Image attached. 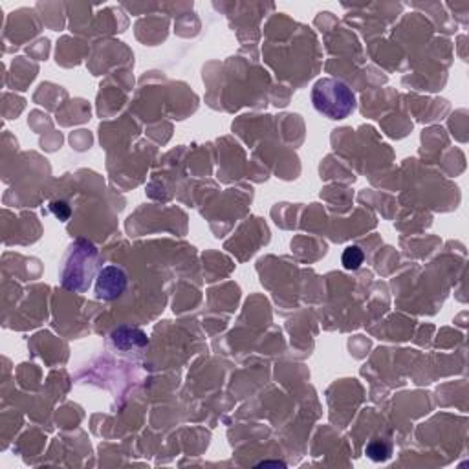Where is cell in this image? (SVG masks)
Listing matches in <instances>:
<instances>
[{"instance_id": "6da1fadb", "label": "cell", "mask_w": 469, "mask_h": 469, "mask_svg": "<svg viewBox=\"0 0 469 469\" xmlns=\"http://www.w3.org/2000/svg\"><path fill=\"white\" fill-rule=\"evenodd\" d=\"M98 259H100V251L90 240H73L72 244L68 246L59 268L61 286L73 293L86 292L92 284V279H95L100 273Z\"/></svg>"}, {"instance_id": "7a4b0ae2", "label": "cell", "mask_w": 469, "mask_h": 469, "mask_svg": "<svg viewBox=\"0 0 469 469\" xmlns=\"http://www.w3.org/2000/svg\"><path fill=\"white\" fill-rule=\"evenodd\" d=\"M312 104L329 120H344L356 110V95L349 84L334 77L319 79L312 89Z\"/></svg>"}, {"instance_id": "3957f363", "label": "cell", "mask_w": 469, "mask_h": 469, "mask_svg": "<svg viewBox=\"0 0 469 469\" xmlns=\"http://www.w3.org/2000/svg\"><path fill=\"white\" fill-rule=\"evenodd\" d=\"M129 277L121 268L109 264L101 268L95 277V297L101 301H116L127 292Z\"/></svg>"}, {"instance_id": "277c9868", "label": "cell", "mask_w": 469, "mask_h": 469, "mask_svg": "<svg viewBox=\"0 0 469 469\" xmlns=\"http://www.w3.org/2000/svg\"><path fill=\"white\" fill-rule=\"evenodd\" d=\"M110 341L116 349L129 352V350L143 349L149 344V338L143 330L134 329V327H120L110 334Z\"/></svg>"}, {"instance_id": "5b68a950", "label": "cell", "mask_w": 469, "mask_h": 469, "mask_svg": "<svg viewBox=\"0 0 469 469\" xmlns=\"http://www.w3.org/2000/svg\"><path fill=\"white\" fill-rule=\"evenodd\" d=\"M367 457L370 460H374V462H385L392 453L391 443H387L385 440H380V438H376V440H370L369 445L365 449Z\"/></svg>"}, {"instance_id": "8992f818", "label": "cell", "mask_w": 469, "mask_h": 469, "mask_svg": "<svg viewBox=\"0 0 469 469\" xmlns=\"http://www.w3.org/2000/svg\"><path fill=\"white\" fill-rule=\"evenodd\" d=\"M341 262H343L344 270H358L363 264V251L358 246H349L343 251Z\"/></svg>"}, {"instance_id": "52a82bcc", "label": "cell", "mask_w": 469, "mask_h": 469, "mask_svg": "<svg viewBox=\"0 0 469 469\" xmlns=\"http://www.w3.org/2000/svg\"><path fill=\"white\" fill-rule=\"evenodd\" d=\"M50 211L53 213V217H57V219L63 220V222H66V220L70 219V214H72V208H70L66 202H63V200H53V202L50 203Z\"/></svg>"}, {"instance_id": "ba28073f", "label": "cell", "mask_w": 469, "mask_h": 469, "mask_svg": "<svg viewBox=\"0 0 469 469\" xmlns=\"http://www.w3.org/2000/svg\"><path fill=\"white\" fill-rule=\"evenodd\" d=\"M266 466H281V468H284L286 464H282V462H262V464H259V468H266Z\"/></svg>"}]
</instances>
